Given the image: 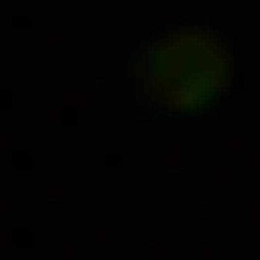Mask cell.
Here are the masks:
<instances>
[{"instance_id": "obj_1", "label": "cell", "mask_w": 260, "mask_h": 260, "mask_svg": "<svg viewBox=\"0 0 260 260\" xmlns=\"http://www.w3.org/2000/svg\"><path fill=\"white\" fill-rule=\"evenodd\" d=\"M122 77H138V107H153V122H214V107H230V77H245V46H230V31H199V16H169V31H138V61H122Z\"/></svg>"}]
</instances>
